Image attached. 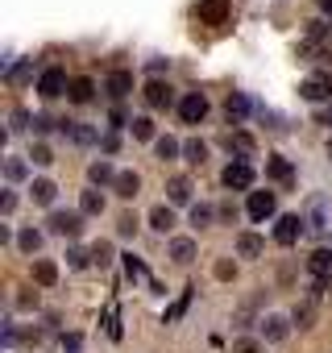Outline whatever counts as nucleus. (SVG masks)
<instances>
[{"label": "nucleus", "instance_id": "3", "mask_svg": "<svg viewBox=\"0 0 332 353\" xmlns=\"http://www.w3.org/2000/svg\"><path fill=\"white\" fill-rule=\"evenodd\" d=\"M46 225H50V233H59V237H79V233H83V212H67V208H54Z\"/></svg>", "mask_w": 332, "mask_h": 353}, {"label": "nucleus", "instance_id": "23", "mask_svg": "<svg viewBox=\"0 0 332 353\" xmlns=\"http://www.w3.org/2000/svg\"><path fill=\"white\" fill-rule=\"evenodd\" d=\"M191 307V287L187 291H179V299L171 303V307H166V316H162V324H175V320H183V312Z\"/></svg>", "mask_w": 332, "mask_h": 353}, {"label": "nucleus", "instance_id": "15", "mask_svg": "<svg viewBox=\"0 0 332 353\" xmlns=\"http://www.w3.org/2000/svg\"><path fill=\"white\" fill-rule=\"evenodd\" d=\"M112 192H116L121 200H133V196L141 192V179H137L133 170H121V174H116V183H112Z\"/></svg>", "mask_w": 332, "mask_h": 353}, {"label": "nucleus", "instance_id": "11", "mask_svg": "<svg viewBox=\"0 0 332 353\" xmlns=\"http://www.w3.org/2000/svg\"><path fill=\"white\" fill-rule=\"evenodd\" d=\"M104 92H108L112 100H125V96L133 92V71H112V75L104 79Z\"/></svg>", "mask_w": 332, "mask_h": 353}, {"label": "nucleus", "instance_id": "5", "mask_svg": "<svg viewBox=\"0 0 332 353\" xmlns=\"http://www.w3.org/2000/svg\"><path fill=\"white\" fill-rule=\"evenodd\" d=\"M229 9H233V0H200L196 17H200V26H225L229 21Z\"/></svg>", "mask_w": 332, "mask_h": 353}, {"label": "nucleus", "instance_id": "47", "mask_svg": "<svg viewBox=\"0 0 332 353\" xmlns=\"http://www.w3.org/2000/svg\"><path fill=\"white\" fill-rule=\"evenodd\" d=\"M220 221H229V225H233V221H237V208H233V204H220Z\"/></svg>", "mask_w": 332, "mask_h": 353}, {"label": "nucleus", "instance_id": "37", "mask_svg": "<svg viewBox=\"0 0 332 353\" xmlns=\"http://www.w3.org/2000/svg\"><path fill=\"white\" fill-rule=\"evenodd\" d=\"M125 274H129V279H145V262L133 258V254H125Z\"/></svg>", "mask_w": 332, "mask_h": 353}, {"label": "nucleus", "instance_id": "18", "mask_svg": "<svg viewBox=\"0 0 332 353\" xmlns=\"http://www.w3.org/2000/svg\"><path fill=\"white\" fill-rule=\"evenodd\" d=\"M34 283H38V287H54V283H59V266H54L50 258H38V262H34Z\"/></svg>", "mask_w": 332, "mask_h": 353}, {"label": "nucleus", "instance_id": "28", "mask_svg": "<svg viewBox=\"0 0 332 353\" xmlns=\"http://www.w3.org/2000/svg\"><path fill=\"white\" fill-rule=\"evenodd\" d=\"M179 150H183V145H179L175 137H158V141H154V154H158L162 162H171V158H179Z\"/></svg>", "mask_w": 332, "mask_h": 353}, {"label": "nucleus", "instance_id": "40", "mask_svg": "<svg viewBox=\"0 0 332 353\" xmlns=\"http://www.w3.org/2000/svg\"><path fill=\"white\" fill-rule=\"evenodd\" d=\"M233 353H262V341H253V336H241V341L233 345Z\"/></svg>", "mask_w": 332, "mask_h": 353}, {"label": "nucleus", "instance_id": "44", "mask_svg": "<svg viewBox=\"0 0 332 353\" xmlns=\"http://www.w3.org/2000/svg\"><path fill=\"white\" fill-rule=\"evenodd\" d=\"M13 208H17V196H13V192H5V196H0V212H5V216H9Z\"/></svg>", "mask_w": 332, "mask_h": 353}, {"label": "nucleus", "instance_id": "1", "mask_svg": "<svg viewBox=\"0 0 332 353\" xmlns=\"http://www.w3.org/2000/svg\"><path fill=\"white\" fill-rule=\"evenodd\" d=\"M220 183H225L229 192H249V188H253V166H249L245 158L229 162V166H225V174H220Z\"/></svg>", "mask_w": 332, "mask_h": 353}, {"label": "nucleus", "instance_id": "4", "mask_svg": "<svg viewBox=\"0 0 332 353\" xmlns=\"http://www.w3.org/2000/svg\"><path fill=\"white\" fill-rule=\"evenodd\" d=\"M299 96H303V100H311V104L328 100V96H332V75H328V71H315V75H307V79L299 83Z\"/></svg>", "mask_w": 332, "mask_h": 353}, {"label": "nucleus", "instance_id": "21", "mask_svg": "<svg viewBox=\"0 0 332 353\" xmlns=\"http://www.w3.org/2000/svg\"><path fill=\"white\" fill-rule=\"evenodd\" d=\"M171 258H175L179 266H191V262H196V241H191V237L171 241Z\"/></svg>", "mask_w": 332, "mask_h": 353}, {"label": "nucleus", "instance_id": "39", "mask_svg": "<svg viewBox=\"0 0 332 353\" xmlns=\"http://www.w3.org/2000/svg\"><path fill=\"white\" fill-rule=\"evenodd\" d=\"M30 158H34L38 166H50V162H54V154H50V145H34V150H30Z\"/></svg>", "mask_w": 332, "mask_h": 353}, {"label": "nucleus", "instance_id": "27", "mask_svg": "<svg viewBox=\"0 0 332 353\" xmlns=\"http://www.w3.org/2000/svg\"><path fill=\"white\" fill-rule=\"evenodd\" d=\"M299 328H311L315 324V299H303V303H295V316H291Z\"/></svg>", "mask_w": 332, "mask_h": 353}, {"label": "nucleus", "instance_id": "30", "mask_svg": "<svg viewBox=\"0 0 332 353\" xmlns=\"http://www.w3.org/2000/svg\"><path fill=\"white\" fill-rule=\"evenodd\" d=\"M79 212H83V216H100V212H104V196H100V192H83Z\"/></svg>", "mask_w": 332, "mask_h": 353}, {"label": "nucleus", "instance_id": "50", "mask_svg": "<svg viewBox=\"0 0 332 353\" xmlns=\"http://www.w3.org/2000/svg\"><path fill=\"white\" fill-rule=\"evenodd\" d=\"M320 121H324V125H332V108H328V112H324V117H320Z\"/></svg>", "mask_w": 332, "mask_h": 353}, {"label": "nucleus", "instance_id": "42", "mask_svg": "<svg viewBox=\"0 0 332 353\" xmlns=\"http://www.w3.org/2000/svg\"><path fill=\"white\" fill-rule=\"evenodd\" d=\"M63 353H83V336H79V332L63 336Z\"/></svg>", "mask_w": 332, "mask_h": 353}, {"label": "nucleus", "instance_id": "36", "mask_svg": "<svg viewBox=\"0 0 332 353\" xmlns=\"http://www.w3.org/2000/svg\"><path fill=\"white\" fill-rule=\"evenodd\" d=\"M87 262H92V250H79V245H75V250H67V266H75V270H83Z\"/></svg>", "mask_w": 332, "mask_h": 353}, {"label": "nucleus", "instance_id": "14", "mask_svg": "<svg viewBox=\"0 0 332 353\" xmlns=\"http://www.w3.org/2000/svg\"><path fill=\"white\" fill-rule=\"evenodd\" d=\"M166 196H171V204H191V179L187 174H175V179L166 183Z\"/></svg>", "mask_w": 332, "mask_h": 353}, {"label": "nucleus", "instance_id": "31", "mask_svg": "<svg viewBox=\"0 0 332 353\" xmlns=\"http://www.w3.org/2000/svg\"><path fill=\"white\" fill-rule=\"evenodd\" d=\"M17 245H21V254H38L42 250V233L38 229H21L17 233Z\"/></svg>", "mask_w": 332, "mask_h": 353}, {"label": "nucleus", "instance_id": "35", "mask_svg": "<svg viewBox=\"0 0 332 353\" xmlns=\"http://www.w3.org/2000/svg\"><path fill=\"white\" fill-rule=\"evenodd\" d=\"M92 262H96V266H112V245H108V241H96V245H92Z\"/></svg>", "mask_w": 332, "mask_h": 353}, {"label": "nucleus", "instance_id": "48", "mask_svg": "<svg viewBox=\"0 0 332 353\" xmlns=\"http://www.w3.org/2000/svg\"><path fill=\"white\" fill-rule=\"evenodd\" d=\"M216 279H233V262H216Z\"/></svg>", "mask_w": 332, "mask_h": 353}, {"label": "nucleus", "instance_id": "33", "mask_svg": "<svg viewBox=\"0 0 332 353\" xmlns=\"http://www.w3.org/2000/svg\"><path fill=\"white\" fill-rule=\"evenodd\" d=\"M25 170H30V166H25L21 158H9V162H5V179H9V183H21Z\"/></svg>", "mask_w": 332, "mask_h": 353}, {"label": "nucleus", "instance_id": "13", "mask_svg": "<svg viewBox=\"0 0 332 353\" xmlns=\"http://www.w3.org/2000/svg\"><path fill=\"white\" fill-rule=\"evenodd\" d=\"M262 336L274 341V345L287 341V336H291V320H287V316H266V320H262Z\"/></svg>", "mask_w": 332, "mask_h": 353}, {"label": "nucleus", "instance_id": "25", "mask_svg": "<svg viewBox=\"0 0 332 353\" xmlns=\"http://www.w3.org/2000/svg\"><path fill=\"white\" fill-rule=\"evenodd\" d=\"M30 196H34V204H54V196H59V188H54L50 179H34V188H30Z\"/></svg>", "mask_w": 332, "mask_h": 353}, {"label": "nucleus", "instance_id": "6", "mask_svg": "<svg viewBox=\"0 0 332 353\" xmlns=\"http://www.w3.org/2000/svg\"><path fill=\"white\" fill-rule=\"evenodd\" d=\"M179 117H183L187 125H200V121L208 117V96H204V92H187V96L179 100Z\"/></svg>", "mask_w": 332, "mask_h": 353}, {"label": "nucleus", "instance_id": "41", "mask_svg": "<svg viewBox=\"0 0 332 353\" xmlns=\"http://www.w3.org/2000/svg\"><path fill=\"white\" fill-rule=\"evenodd\" d=\"M30 79V63H17V67H9V83H25Z\"/></svg>", "mask_w": 332, "mask_h": 353}, {"label": "nucleus", "instance_id": "49", "mask_svg": "<svg viewBox=\"0 0 332 353\" xmlns=\"http://www.w3.org/2000/svg\"><path fill=\"white\" fill-rule=\"evenodd\" d=\"M315 5H320V9H324V13H332V0H315Z\"/></svg>", "mask_w": 332, "mask_h": 353}, {"label": "nucleus", "instance_id": "17", "mask_svg": "<svg viewBox=\"0 0 332 353\" xmlns=\"http://www.w3.org/2000/svg\"><path fill=\"white\" fill-rule=\"evenodd\" d=\"M245 112H249V100H245L241 92H233V96L225 100V117H229V125H241V121H245Z\"/></svg>", "mask_w": 332, "mask_h": 353}, {"label": "nucleus", "instance_id": "24", "mask_svg": "<svg viewBox=\"0 0 332 353\" xmlns=\"http://www.w3.org/2000/svg\"><path fill=\"white\" fill-rule=\"evenodd\" d=\"M149 225H154L158 233H171V229H175V212L166 208V204H158V208L149 212Z\"/></svg>", "mask_w": 332, "mask_h": 353}, {"label": "nucleus", "instance_id": "2", "mask_svg": "<svg viewBox=\"0 0 332 353\" xmlns=\"http://www.w3.org/2000/svg\"><path fill=\"white\" fill-rule=\"evenodd\" d=\"M67 88H71V79H67L63 67H46V71L38 75V92H42V100H59Z\"/></svg>", "mask_w": 332, "mask_h": 353}, {"label": "nucleus", "instance_id": "32", "mask_svg": "<svg viewBox=\"0 0 332 353\" xmlns=\"http://www.w3.org/2000/svg\"><path fill=\"white\" fill-rule=\"evenodd\" d=\"M133 137H141V141H154V121L149 117H133Z\"/></svg>", "mask_w": 332, "mask_h": 353}, {"label": "nucleus", "instance_id": "46", "mask_svg": "<svg viewBox=\"0 0 332 353\" xmlns=\"http://www.w3.org/2000/svg\"><path fill=\"white\" fill-rule=\"evenodd\" d=\"M145 67H149V75H162V71H166V59H149Z\"/></svg>", "mask_w": 332, "mask_h": 353}, {"label": "nucleus", "instance_id": "45", "mask_svg": "<svg viewBox=\"0 0 332 353\" xmlns=\"http://www.w3.org/2000/svg\"><path fill=\"white\" fill-rule=\"evenodd\" d=\"M34 129H38V133H50V129H54V121H50V117H34Z\"/></svg>", "mask_w": 332, "mask_h": 353}, {"label": "nucleus", "instance_id": "26", "mask_svg": "<svg viewBox=\"0 0 332 353\" xmlns=\"http://www.w3.org/2000/svg\"><path fill=\"white\" fill-rule=\"evenodd\" d=\"M225 145H229L233 154H241L245 162H249V154H253V137H249V133H229V141H225Z\"/></svg>", "mask_w": 332, "mask_h": 353}, {"label": "nucleus", "instance_id": "8", "mask_svg": "<svg viewBox=\"0 0 332 353\" xmlns=\"http://www.w3.org/2000/svg\"><path fill=\"white\" fill-rule=\"evenodd\" d=\"M59 133L71 137L75 145H96V141H100V133H96L92 125H79V121H59Z\"/></svg>", "mask_w": 332, "mask_h": 353}, {"label": "nucleus", "instance_id": "7", "mask_svg": "<svg viewBox=\"0 0 332 353\" xmlns=\"http://www.w3.org/2000/svg\"><path fill=\"white\" fill-rule=\"evenodd\" d=\"M141 96H145L149 108H171V104H175V88H171V83H162V79H149Z\"/></svg>", "mask_w": 332, "mask_h": 353}, {"label": "nucleus", "instance_id": "34", "mask_svg": "<svg viewBox=\"0 0 332 353\" xmlns=\"http://www.w3.org/2000/svg\"><path fill=\"white\" fill-rule=\"evenodd\" d=\"M212 216H216V212H212L208 204H196V208H191V225H196V229H208Z\"/></svg>", "mask_w": 332, "mask_h": 353}, {"label": "nucleus", "instance_id": "16", "mask_svg": "<svg viewBox=\"0 0 332 353\" xmlns=\"http://www.w3.org/2000/svg\"><path fill=\"white\" fill-rule=\"evenodd\" d=\"M87 179H92L96 188H104V183H116V170H112V162H108V158H100V162H92V166H87Z\"/></svg>", "mask_w": 332, "mask_h": 353}, {"label": "nucleus", "instance_id": "20", "mask_svg": "<svg viewBox=\"0 0 332 353\" xmlns=\"http://www.w3.org/2000/svg\"><path fill=\"white\" fill-rule=\"evenodd\" d=\"M262 250H266V241H262L258 233H241V237H237V254H241V258H262Z\"/></svg>", "mask_w": 332, "mask_h": 353}, {"label": "nucleus", "instance_id": "29", "mask_svg": "<svg viewBox=\"0 0 332 353\" xmlns=\"http://www.w3.org/2000/svg\"><path fill=\"white\" fill-rule=\"evenodd\" d=\"M183 154H187V162H191V166H204V162H208V145H204L200 137H191V141L183 145Z\"/></svg>", "mask_w": 332, "mask_h": 353}, {"label": "nucleus", "instance_id": "51", "mask_svg": "<svg viewBox=\"0 0 332 353\" xmlns=\"http://www.w3.org/2000/svg\"><path fill=\"white\" fill-rule=\"evenodd\" d=\"M328 158H332V141H328Z\"/></svg>", "mask_w": 332, "mask_h": 353}, {"label": "nucleus", "instance_id": "22", "mask_svg": "<svg viewBox=\"0 0 332 353\" xmlns=\"http://www.w3.org/2000/svg\"><path fill=\"white\" fill-rule=\"evenodd\" d=\"M266 174H270L274 183H291V174H295V170H291L287 158H266Z\"/></svg>", "mask_w": 332, "mask_h": 353}, {"label": "nucleus", "instance_id": "9", "mask_svg": "<svg viewBox=\"0 0 332 353\" xmlns=\"http://www.w3.org/2000/svg\"><path fill=\"white\" fill-rule=\"evenodd\" d=\"M303 216H278V225H274V241L278 245H295L299 241V233H303Z\"/></svg>", "mask_w": 332, "mask_h": 353}, {"label": "nucleus", "instance_id": "12", "mask_svg": "<svg viewBox=\"0 0 332 353\" xmlns=\"http://www.w3.org/2000/svg\"><path fill=\"white\" fill-rule=\"evenodd\" d=\"M307 274H311V279L332 283V250H315V254L307 258Z\"/></svg>", "mask_w": 332, "mask_h": 353}, {"label": "nucleus", "instance_id": "43", "mask_svg": "<svg viewBox=\"0 0 332 353\" xmlns=\"http://www.w3.org/2000/svg\"><path fill=\"white\" fill-rule=\"evenodd\" d=\"M25 125H30V112H25V108H17V112H13V125H9V129L17 133V129H25Z\"/></svg>", "mask_w": 332, "mask_h": 353}, {"label": "nucleus", "instance_id": "38", "mask_svg": "<svg viewBox=\"0 0 332 353\" xmlns=\"http://www.w3.org/2000/svg\"><path fill=\"white\" fill-rule=\"evenodd\" d=\"M116 233H121V237H133V233H137V216H133V212H125V216L116 221Z\"/></svg>", "mask_w": 332, "mask_h": 353}, {"label": "nucleus", "instance_id": "10", "mask_svg": "<svg viewBox=\"0 0 332 353\" xmlns=\"http://www.w3.org/2000/svg\"><path fill=\"white\" fill-rule=\"evenodd\" d=\"M274 192H249V204H245V212L253 216V221H266V216H274Z\"/></svg>", "mask_w": 332, "mask_h": 353}, {"label": "nucleus", "instance_id": "19", "mask_svg": "<svg viewBox=\"0 0 332 353\" xmlns=\"http://www.w3.org/2000/svg\"><path fill=\"white\" fill-rule=\"evenodd\" d=\"M67 96H71L75 104H87V100L96 96V83H92L87 75H79V79H71V88H67Z\"/></svg>", "mask_w": 332, "mask_h": 353}]
</instances>
